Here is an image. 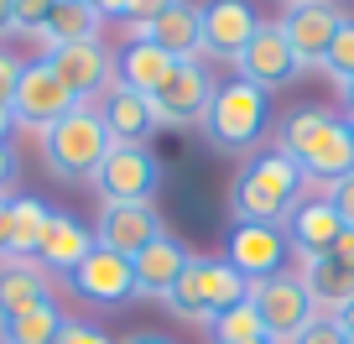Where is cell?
I'll return each mask as SVG.
<instances>
[{"mask_svg": "<svg viewBox=\"0 0 354 344\" xmlns=\"http://www.w3.org/2000/svg\"><path fill=\"white\" fill-rule=\"evenodd\" d=\"M277 152L313 183H339L354 172V141L344 120L323 105H302L277 125Z\"/></svg>", "mask_w": 354, "mask_h": 344, "instance_id": "cell-1", "label": "cell"}, {"mask_svg": "<svg viewBox=\"0 0 354 344\" xmlns=\"http://www.w3.org/2000/svg\"><path fill=\"white\" fill-rule=\"evenodd\" d=\"M302 193V172L287 162L281 152H261L234 172L230 183V214L234 224H281L297 209Z\"/></svg>", "mask_w": 354, "mask_h": 344, "instance_id": "cell-2", "label": "cell"}, {"mask_svg": "<svg viewBox=\"0 0 354 344\" xmlns=\"http://www.w3.org/2000/svg\"><path fill=\"white\" fill-rule=\"evenodd\" d=\"M110 146L115 141H110V131H104L100 110H94V105H78L73 115H63L57 125L42 131V162H47V172L63 178V183H88L100 172Z\"/></svg>", "mask_w": 354, "mask_h": 344, "instance_id": "cell-3", "label": "cell"}, {"mask_svg": "<svg viewBox=\"0 0 354 344\" xmlns=\"http://www.w3.org/2000/svg\"><path fill=\"white\" fill-rule=\"evenodd\" d=\"M245 292H250V282L240 277V271L230 266V261H209V255H193L188 271L177 277V287L167 292V308L177 313L183 323H198V329H209L219 313H230L234 302H245Z\"/></svg>", "mask_w": 354, "mask_h": 344, "instance_id": "cell-4", "label": "cell"}, {"mask_svg": "<svg viewBox=\"0 0 354 344\" xmlns=\"http://www.w3.org/2000/svg\"><path fill=\"white\" fill-rule=\"evenodd\" d=\"M198 125H203V136H209V146L240 156L266 136L271 110H266V94L255 89V84L234 78V84H214V100H209V110H203Z\"/></svg>", "mask_w": 354, "mask_h": 344, "instance_id": "cell-5", "label": "cell"}, {"mask_svg": "<svg viewBox=\"0 0 354 344\" xmlns=\"http://www.w3.org/2000/svg\"><path fill=\"white\" fill-rule=\"evenodd\" d=\"M88 188L100 193V203H151L162 188V162L146 141H115Z\"/></svg>", "mask_w": 354, "mask_h": 344, "instance_id": "cell-6", "label": "cell"}, {"mask_svg": "<svg viewBox=\"0 0 354 344\" xmlns=\"http://www.w3.org/2000/svg\"><path fill=\"white\" fill-rule=\"evenodd\" d=\"M245 298H250V308L261 313V334H266L271 344H292L313 318H318V308H313L302 277H292V271L266 277V282H250V292H245Z\"/></svg>", "mask_w": 354, "mask_h": 344, "instance_id": "cell-7", "label": "cell"}, {"mask_svg": "<svg viewBox=\"0 0 354 344\" xmlns=\"http://www.w3.org/2000/svg\"><path fill=\"white\" fill-rule=\"evenodd\" d=\"M73 110H78L73 89L47 68V57L21 63V78H16V89H11L16 125H26V131H47V125H57L63 115H73Z\"/></svg>", "mask_w": 354, "mask_h": 344, "instance_id": "cell-8", "label": "cell"}, {"mask_svg": "<svg viewBox=\"0 0 354 344\" xmlns=\"http://www.w3.org/2000/svg\"><path fill=\"white\" fill-rule=\"evenodd\" d=\"M209 100H214V78L203 68V57H177L172 73L162 78V89L151 94L156 125H198Z\"/></svg>", "mask_w": 354, "mask_h": 344, "instance_id": "cell-9", "label": "cell"}, {"mask_svg": "<svg viewBox=\"0 0 354 344\" xmlns=\"http://www.w3.org/2000/svg\"><path fill=\"white\" fill-rule=\"evenodd\" d=\"M339 21H344V11L333 6V0H302V6H287V16H281V37H287L292 57H297V73L328 63V47H333V37H339Z\"/></svg>", "mask_w": 354, "mask_h": 344, "instance_id": "cell-10", "label": "cell"}, {"mask_svg": "<svg viewBox=\"0 0 354 344\" xmlns=\"http://www.w3.org/2000/svg\"><path fill=\"white\" fill-rule=\"evenodd\" d=\"M287 230L281 224H230V240H224V261L240 271L245 282H266L287 271Z\"/></svg>", "mask_w": 354, "mask_h": 344, "instance_id": "cell-11", "label": "cell"}, {"mask_svg": "<svg viewBox=\"0 0 354 344\" xmlns=\"http://www.w3.org/2000/svg\"><path fill=\"white\" fill-rule=\"evenodd\" d=\"M42 57H47V68L63 78L68 89H73L78 105H94L115 84V57H110V47H104V42H68V47L42 53Z\"/></svg>", "mask_w": 354, "mask_h": 344, "instance_id": "cell-12", "label": "cell"}, {"mask_svg": "<svg viewBox=\"0 0 354 344\" xmlns=\"http://www.w3.org/2000/svg\"><path fill=\"white\" fill-rule=\"evenodd\" d=\"M68 287H73L84 302H94V308H120L125 298H136V271H131L125 255L94 245V251L68 271Z\"/></svg>", "mask_w": 354, "mask_h": 344, "instance_id": "cell-13", "label": "cell"}, {"mask_svg": "<svg viewBox=\"0 0 354 344\" xmlns=\"http://www.w3.org/2000/svg\"><path fill=\"white\" fill-rule=\"evenodd\" d=\"M234 68H240V78L255 84L261 94L292 84V78H297V57H292L287 37H281V21H261L255 26V37L245 42V53L234 57Z\"/></svg>", "mask_w": 354, "mask_h": 344, "instance_id": "cell-14", "label": "cell"}, {"mask_svg": "<svg viewBox=\"0 0 354 344\" xmlns=\"http://www.w3.org/2000/svg\"><path fill=\"white\" fill-rule=\"evenodd\" d=\"M156 235H167L156 203H104L100 219H94V240H100L104 251L125 255V261H136Z\"/></svg>", "mask_w": 354, "mask_h": 344, "instance_id": "cell-15", "label": "cell"}, {"mask_svg": "<svg viewBox=\"0 0 354 344\" xmlns=\"http://www.w3.org/2000/svg\"><path fill=\"white\" fill-rule=\"evenodd\" d=\"M198 21H203V57L234 63L245 53V42L255 37L261 16H255L250 0H209V6H198Z\"/></svg>", "mask_w": 354, "mask_h": 344, "instance_id": "cell-16", "label": "cell"}, {"mask_svg": "<svg viewBox=\"0 0 354 344\" xmlns=\"http://www.w3.org/2000/svg\"><path fill=\"white\" fill-rule=\"evenodd\" d=\"M131 42H151L162 47L167 57H203V21H198V6L188 0H172L156 21H146L141 32H131Z\"/></svg>", "mask_w": 354, "mask_h": 344, "instance_id": "cell-17", "label": "cell"}, {"mask_svg": "<svg viewBox=\"0 0 354 344\" xmlns=\"http://www.w3.org/2000/svg\"><path fill=\"white\" fill-rule=\"evenodd\" d=\"M188 261H193V251L177 240V235H156V240L131 261V271H136V298H167V292L177 287V277L188 271Z\"/></svg>", "mask_w": 354, "mask_h": 344, "instance_id": "cell-18", "label": "cell"}, {"mask_svg": "<svg viewBox=\"0 0 354 344\" xmlns=\"http://www.w3.org/2000/svg\"><path fill=\"white\" fill-rule=\"evenodd\" d=\"M94 110H100L104 131H110V141H151L162 125H156V110L146 94L125 89V84H110V89L94 100Z\"/></svg>", "mask_w": 354, "mask_h": 344, "instance_id": "cell-19", "label": "cell"}, {"mask_svg": "<svg viewBox=\"0 0 354 344\" xmlns=\"http://www.w3.org/2000/svg\"><path fill=\"white\" fill-rule=\"evenodd\" d=\"M53 302V277H47L37 261H21V255H0V323L21 318L32 308H47Z\"/></svg>", "mask_w": 354, "mask_h": 344, "instance_id": "cell-20", "label": "cell"}, {"mask_svg": "<svg viewBox=\"0 0 354 344\" xmlns=\"http://www.w3.org/2000/svg\"><path fill=\"white\" fill-rule=\"evenodd\" d=\"M344 235V219L328 199H308L287 214V245L297 261H313V255H328L333 240Z\"/></svg>", "mask_w": 354, "mask_h": 344, "instance_id": "cell-21", "label": "cell"}, {"mask_svg": "<svg viewBox=\"0 0 354 344\" xmlns=\"http://www.w3.org/2000/svg\"><path fill=\"white\" fill-rule=\"evenodd\" d=\"M94 235L84 230V224L73 219V214H53V219H47V230H42V240H37V266L47 271V277H68V271L78 266V261H84L88 251H94Z\"/></svg>", "mask_w": 354, "mask_h": 344, "instance_id": "cell-22", "label": "cell"}, {"mask_svg": "<svg viewBox=\"0 0 354 344\" xmlns=\"http://www.w3.org/2000/svg\"><path fill=\"white\" fill-rule=\"evenodd\" d=\"M297 277H302V287H308V298H313L318 313H339L344 302L354 298V271L339 266L333 255H313V261H302Z\"/></svg>", "mask_w": 354, "mask_h": 344, "instance_id": "cell-23", "label": "cell"}, {"mask_svg": "<svg viewBox=\"0 0 354 344\" xmlns=\"http://www.w3.org/2000/svg\"><path fill=\"white\" fill-rule=\"evenodd\" d=\"M172 63H177V57H167L162 47L131 42L120 57H115V84H125V89H136V94H146V100H151V94L162 89V78L172 73Z\"/></svg>", "mask_w": 354, "mask_h": 344, "instance_id": "cell-24", "label": "cell"}, {"mask_svg": "<svg viewBox=\"0 0 354 344\" xmlns=\"http://www.w3.org/2000/svg\"><path fill=\"white\" fill-rule=\"evenodd\" d=\"M100 26L104 16L84 0H57V11L47 16V26L37 32V42L53 53V47H68V42H100Z\"/></svg>", "mask_w": 354, "mask_h": 344, "instance_id": "cell-25", "label": "cell"}, {"mask_svg": "<svg viewBox=\"0 0 354 344\" xmlns=\"http://www.w3.org/2000/svg\"><path fill=\"white\" fill-rule=\"evenodd\" d=\"M47 219H53V209H47L42 199H32V193L11 199V240H6V255L32 261V255H37V240H42V230H47Z\"/></svg>", "mask_w": 354, "mask_h": 344, "instance_id": "cell-26", "label": "cell"}, {"mask_svg": "<svg viewBox=\"0 0 354 344\" xmlns=\"http://www.w3.org/2000/svg\"><path fill=\"white\" fill-rule=\"evenodd\" d=\"M57 329H63V308L47 302V308H32V313H21V318L0 323V344H53Z\"/></svg>", "mask_w": 354, "mask_h": 344, "instance_id": "cell-27", "label": "cell"}, {"mask_svg": "<svg viewBox=\"0 0 354 344\" xmlns=\"http://www.w3.org/2000/svg\"><path fill=\"white\" fill-rule=\"evenodd\" d=\"M209 334H214V344H250V339H266V334H261V313L250 308V298L234 302L230 313H219V318L209 323Z\"/></svg>", "mask_w": 354, "mask_h": 344, "instance_id": "cell-28", "label": "cell"}, {"mask_svg": "<svg viewBox=\"0 0 354 344\" xmlns=\"http://www.w3.org/2000/svg\"><path fill=\"white\" fill-rule=\"evenodd\" d=\"M323 73H328L333 84H349V78H354V16H344V21H339V37H333V47H328Z\"/></svg>", "mask_w": 354, "mask_h": 344, "instance_id": "cell-29", "label": "cell"}, {"mask_svg": "<svg viewBox=\"0 0 354 344\" xmlns=\"http://www.w3.org/2000/svg\"><path fill=\"white\" fill-rule=\"evenodd\" d=\"M167 6H172V0H104L100 16H115V21H125L131 32H141V26H146V21H156Z\"/></svg>", "mask_w": 354, "mask_h": 344, "instance_id": "cell-30", "label": "cell"}, {"mask_svg": "<svg viewBox=\"0 0 354 344\" xmlns=\"http://www.w3.org/2000/svg\"><path fill=\"white\" fill-rule=\"evenodd\" d=\"M11 11H16V32H42L47 16L57 11V0H11Z\"/></svg>", "mask_w": 354, "mask_h": 344, "instance_id": "cell-31", "label": "cell"}, {"mask_svg": "<svg viewBox=\"0 0 354 344\" xmlns=\"http://www.w3.org/2000/svg\"><path fill=\"white\" fill-rule=\"evenodd\" d=\"M292 344H349V334L339 329V318H333V313H318V318H313Z\"/></svg>", "mask_w": 354, "mask_h": 344, "instance_id": "cell-32", "label": "cell"}, {"mask_svg": "<svg viewBox=\"0 0 354 344\" xmlns=\"http://www.w3.org/2000/svg\"><path fill=\"white\" fill-rule=\"evenodd\" d=\"M53 344H115L110 334L100 329V323H84V318H63V329H57Z\"/></svg>", "mask_w": 354, "mask_h": 344, "instance_id": "cell-33", "label": "cell"}, {"mask_svg": "<svg viewBox=\"0 0 354 344\" xmlns=\"http://www.w3.org/2000/svg\"><path fill=\"white\" fill-rule=\"evenodd\" d=\"M328 203L339 209L344 224H354V172H349V178H339V183H328Z\"/></svg>", "mask_w": 354, "mask_h": 344, "instance_id": "cell-34", "label": "cell"}, {"mask_svg": "<svg viewBox=\"0 0 354 344\" xmlns=\"http://www.w3.org/2000/svg\"><path fill=\"white\" fill-rule=\"evenodd\" d=\"M16 78H21V57H11L6 47H0V105H11V89Z\"/></svg>", "mask_w": 354, "mask_h": 344, "instance_id": "cell-35", "label": "cell"}, {"mask_svg": "<svg viewBox=\"0 0 354 344\" xmlns=\"http://www.w3.org/2000/svg\"><path fill=\"white\" fill-rule=\"evenodd\" d=\"M333 261H339V266H349L354 271V224H344V235H339V240H333Z\"/></svg>", "mask_w": 354, "mask_h": 344, "instance_id": "cell-36", "label": "cell"}, {"mask_svg": "<svg viewBox=\"0 0 354 344\" xmlns=\"http://www.w3.org/2000/svg\"><path fill=\"white\" fill-rule=\"evenodd\" d=\"M11 183H16V152H11V146H0V193L11 188Z\"/></svg>", "mask_w": 354, "mask_h": 344, "instance_id": "cell-37", "label": "cell"}, {"mask_svg": "<svg viewBox=\"0 0 354 344\" xmlns=\"http://www.w3.org/2000/svg\"><path fill=\"white\" fill-rule=\"evenodd\" d=\"M6 240H11V199L0 193V255H6Z\"/></svg>", "mask_w": 354, "mask_h": 344, "instance_id": "cell-38", "label": "cell"}, {"mask_svg": "<svg viewBox=\"0 0 354 344\" xmlns=\"http://www.w3.org/2000/svg\"><path fill=\"white\" fill-rule=\"evenodd\" d=\"M11 131H16V115H11V105H0V146L11 141Z\"/></svg>", "mask_w": 354, "mask_h": 344, "instance_id": "cell-39", "label": "cell"}, {"mask_svg": "<svg viewBox=\"0 0 354 344\" xmlns=\"http://www.w3.org/2000/svg\"><path fill=\"white\" fill-rule=\"evenodd\" d=\"M16 32V11H11V0H0V37H11Z\"/></svg>", "mask_w": 354, "mask_h": 344, "instance_id": "cell-40", "label": "cell"}, {"mask_svg": "<svg viewBox=\"0 0 354 344\" xmlns=\"http://www.w3.org/2000/svg\"><path fill=\"white\" fill-rule=\"evenodd\" d=\"M333 318H339V329H344V334H349V339H354V298H349V302H344V308H339V313H333Z\"/></svg>", "mask_w": 354, "mask_h": 344, "instance_id": "cell-41", "label": "cell"}, {"mask_svg": "<svg viewBox=\"0 0 354 344\" xmlns=\"http://www.w3.org/2000/svg\"><path fill=\"white\" fill-rule=\"evenodd\" d=\"M120 344H172L167 334H151V329H141V334H131V339H120Z\"/></svg>", "mask_w": 354, "mask_h": 344, "instance_id": "cell-42", "label": "cell"}, {"mask_svg": "<svg viewBox=\"0 0 354 344\" xmlns=\"http://www.w3.org/2000/svg\"><path fill=\"white\" fill-rule=\"evenodd\" d=\"M339 94H344V105L354 110V78H349V84H339Z\"/></svg>", "mask_w": 354, "mask_h": 344, "instance_id": "cell-43", "label": "cell"}, {"mask_svg": "<svg viewBox=\"0 0 354 344\" xmlns=\"http://www.w3.org/2000/svg\"><path fill=\"white\" fill-rule=\"evenodd\" d=\"M344 131H349V141H354V110H349V115H344Z\"/></svg>", "mask_w": 354, "mask_h": 344, "instance_id": "cell-44", "label": "cell"}, {"mask_svg": "<svg viewBox=\"0 0 354 344\" xmlns=\"http://www.w3.org/2000/svg\"><path fill=\"white\" fill-rule=\"evenodd\" d=\"M84 6H94V11H100V6H104V0H84Z\"/></svg>", "mask_w": 354, "mask_h": 344, "instance_id": "cell-45", "label": "cell"}, {"mask_svg": "<svg viewBox=\"0 0 354 344\" xmlns=\"http://www.w3.org/2000/svg\"><path fill=\"white\" fill-rule=\"evenodd\" d=\"M250 344H271V339H250Z\"/></svg>", "mask_w": 354, "mask_h": 344, "instance_id": "cell-46", "label": "cell"}, {"mask_svg": "<svg viewBox=\"0 0 354 344\" xmlns=\"http://www.w3.org/2000/svg\"><path fill=\"white\" fill-rule=\"evenodd\" d=\"M292 6H302V0H292Z\"/></svg>", "mask_w": 354, "mask_h": 344, "instance_id": "cell-47", "label": "cell"}, {"mask_svg": "<svg viewBox=\"0 0 354 344\" xmlns=\"http://www.w3.org/2000/svg\"><path fill=\"white\" fill-rule=\"evenodd\" d=\"M349 344H354V339H349Z\"/></svg>", "mask_w": 354, "mask_h": 344, "instance_id": "cell-48", "label": "cell"}]
</instances>
